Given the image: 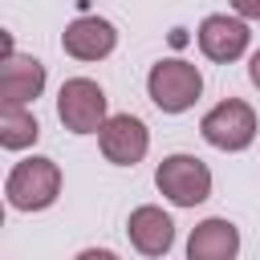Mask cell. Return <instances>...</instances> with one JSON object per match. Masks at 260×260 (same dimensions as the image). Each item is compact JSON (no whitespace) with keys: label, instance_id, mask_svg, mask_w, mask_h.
Returning <instances> with one entry per match:
<instances>
[{"label":"cell","instance_id":"obj_1","mask_svg":"<svg viewBox=\"0 0 260 260\" xmlns=\"http://www.w3.org/2000/svg\"><path fill=\"white\" fill-rule=\"evenodd\" d=\"M61 195V167L45 154L20 158L4 179V199L12 211H45Z\"/></svg>","mask_w":260,"mask_h":260},{"label":"cell","instance_id":"obj_2","mask_svg":"<svg viewBox=\"0 0 260 260\" xmlns=\"http://www.w3.org/2000/svg\"><path fill=\"white\" fill-rule=\"evenodd\" d=\"M146 93L162 114H183V110H191L199 102L203 73H199V65H191L183 57H162L146 73Z\"/></svg>","mask_w":260,"mask_h":260},{"label":"cell","instance_id":"obj_3","mask_svg":"<svg viewBox=\"0 0 260 260\" xmlns=\"http://www.w3.org/2000/svg\"><path fill=\"white\" fill-rule=\"evenodd\" d=\"M154 187L175 207H199L211 195V167L195 154H167L154 171Z\"/></svg>","mask_w":260,"mask_h":260},{"label":"cell","instance_id":"obj_4","mask_svg":"<svg viewBox=\"0 0 260 260\" xmlns=\"http://www.w3.org/2000/svg\"><path fill=\"white\" fill-rule=\"evenodd\" d=\"M57 118L69 134H98L106 126V89L89 77H69L57 93Z\"/></svg>","mask_w":260,"mask_h":260},{"label":"cell","instance_id":"obj_5","mask_svg":"<svg viewBox=\"0 0 260 260\" xmlns=\"http://www.w3.org/2000/svg\"><path fill=\"white\" fill-rule=\"evenodd\" d=\"M199 134L215 146V150H248L252 138H256V110L240 98H223L219 106H211L199 122Z\"/></svg>","mask_w":260,"mask_h":260},{"label":"cell","instance_id":"obj_6","mask_svg":"<svg viewBox=\"0 0 260 260\" xmlns=\"http://www.w3.org/2000/svg\"><path fill=\"white\" fill-rule=\"evenodd\" d=\"M195 41H199V53L215 65H232L248 53L252 45V32L240 16H228V12H215V16H203V24L195 28Z\"/></svg>","mask_w":260,"mask_h":260},{"label":"cell","instance_id":"obj_7","mask_svg":"<svg viewBox=\"0 0 260 260\" xmlns=\"http://www.w3.org/2000/svg\"><path fill=\"white\" fill-rule=\"evenodd\" d=\"M98 146H102L106 162H114V167H134V162H142L146 150H150V130H146V122L134 118V114H114V118H106V126L98 130Z\"/></svg>","mask_w":260,"mask_h":260},{"label":"cell","instance_id":"obj_8","mask_svg":"<svg viewBox=\"0 0 260 260\" xmlns=\"http://www.w3.org/2000/svg\"><path fill=\"white\" fill-rule=\"evenodd\" d=\"M61 49L73 61H102L118 49V28L102 16H77L61 32Z\"/></svg>","mask_w":260,"mask_h":260},{"label":"cell","instance_id":"obj_9","mask_svg":"<svg viewBox=\"0 0 260 260\" xmlns=\"http://www.w3.org/2000/svg\"><path fill=\"white\" fill-rule=\"evenodd\" d=\"M45 89V65L24 53H4L0 61V106H28Z\"/></svg>","mask_w":260,"mask_h":260},{"label":"cell","instance_id":"obj_10","mask_svg":"<svg viewBox=\"0 0 260 260\" xmlns=\"http://www.w3.org/2000/svg\"><path fill=\"white\" fill-rule=\"evenodd\" d=\"M126 236H130L134 252H142V256H167L171 244H175V219H171L162 207L142 203V207L130 211V219H126Z\"/></svg>","mask_w":260,"mask_h":260},{"label":"cell","instance_id":"obj_11","mask_svg":"<svg viewBox=\"0 0 260 260\" xmlns=\"http://www.w3.org/2000/svg\"><path fill=\"white\" fill-rule=\"evenodd\" d=\"M240 256V228L223 215H211L191 228L187 236V260H236Z\"/></svg>","mask_w":260,"mask_h":260},{"label":"cell","instance_id":"obj_12","mask_svg":"<svg viewBox=\"0 0 260 260\" xmlns=\"http://www.w3.org/2000/svg\"><path fill=\"white\" fill-rule=\"evenodd\" d=\"M41 138V126L28 106H0V146L4 150H24Z\"/></svg>","mask_w":260,"mask_h":260},{"label":"cell","instance_id":"obj_13","mask_svg":"<svg viewBox=\"0 0 260 260\" xmlns=\"http://www.w3.org/2000/svg\"><path fill=\"white\" fill-rule=\"evenodd\" d=\"M244 20H260V0H228Z\"/></svg>","mask_w":260,"mask_h":260},{"label":"cell","instance_id":"obj_14","mask_svg":"<svg viewBox=\"0 0 260 260\" xmlns=\"http://www.w3.org/2000/svg\"><path fill=\"white\" fill-rule=\"evenodd\" d=\"M73 260H122V256L110 252V248H85V252H77Z\"/></svg>","mask_w":260,"mask_h":260},{"label":"cell","instance_id":"obj_15","mask_svg":"<svg viewBox=\"0 0 260 260\" xmlns=\"http://www.w3.org/2000/svg\"><path fill=\"white\" fill-rule=\"evenodd\" d=\"M248 77H252V85L260 89V49L252 53V61H248Z\"/></svg>","mask_w":260,"mask_h":260}]
</instances>
